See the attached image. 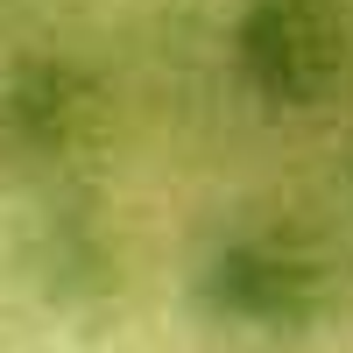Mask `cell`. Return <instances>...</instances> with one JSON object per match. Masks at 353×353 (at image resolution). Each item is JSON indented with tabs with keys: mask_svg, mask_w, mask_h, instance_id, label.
Wrapping results in <instances>:
<instances>
[{
	"mask_svg": "<svg viewBox=\"0 0 353 353\" xmlns=\"http://www.w3.org/2000/svg\"><path fill=\"white\" fill-rule=\"evenodd\" d=\"M346 297V261L311 226L254 219L219 233L191 269V311L233 339H304Z\"/></svg>",
	"mask_w": 353,
	"mask_h": 353,
	"instance_id": "6da1fadb",
	"label": "cell"
},
{
	"mask_svg": "<svg viewBox=\"0 0 353 353\" xmlns=\"http://www.w3.org/2000/svg\"><path fill=\"white\" fill-rule=\"evenodd\" d=\"M226 57L269 113H318L353 85V0H241Z\"/></svg>",
	"mask_w": 353,
	"mask_h": 353,
	"instance_id": "7a4b0ae2",
	"label": "cell"
},
{
	"mask_svg": "<svg viewBox=\"0 0 353 353\" xmlns=\"http://www.w3.org/2000/svg\"><path fill=\"white\" fill-rule=\"evenodd\" d=\"M99 78L71 57L0 64V170H57L99 134Z\"/></svg>",
	"mask_w": 353,
	"mask_h": 353,
	"instance_id": "3957f363",
	"label": "cell"
},
{
	"mask_svg": "<svg viewBox=\"0 0 353 353\" xmlns=\"http://www.w3.org/2000/svg\"><path fill=\"white\" fill-rule=\"evenodd\" d=\"M36 276L50 290V304L64 311H99L121 297V254L106 248V233L92 219H71L64 233H50V248L36 254Z\"/></svg>",
	"mask_w": 353,
	"mask_h": 353,
	"instance_id": "277c9868",
	"label": "cell"
}]
</instances>
